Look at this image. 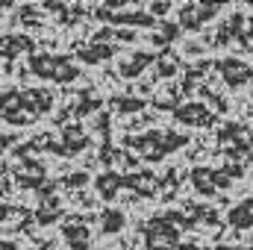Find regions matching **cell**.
<instances>
[{
    "label": "cell",
    "mask_w": 253,
    "mask_h": 250,
    "mask_svg": "<svg viewBox=\"0 0 253 250\" xmlns=\"http://www.w3.org/2000/svg\"><path fill=\"white\" fill-rule=\"evenodd\" d=\"M230 221H233L236 227H253V200L242 203V206L230 215Z\"/></svg>",
    "instance_id": "6da1fadb"
}]
</instances>
